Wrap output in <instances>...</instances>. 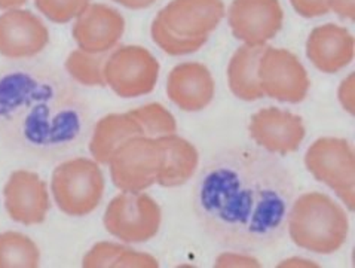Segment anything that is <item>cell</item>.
Listing matches in <instances>:
<instances>
[{"mask_svg":"<svg viewBox=\"0 0 355 268\" xmlns=\"http://www.w3.org/2000/svg\"><path fill=\"white\" fill-rule=\"evenodd\" d=\"M293 183L279 162L256 151L218 157L196 187V209L217 239L231 244L272 242L284 225Z\"/></svg>","mask_w":355,"mask_h":268,"instance_id":"6da1fadb","label":"cell"},{"mask_svg":"<svg viewBox=\"0 0 355 268\" xmlns=\"http://www.w3.org/2000/svg\"><path fill=\"white\" fill-rule=\"evenodd\" d=\"M226 15L223 0H171L153 18L152 40L165 54L200 51Z\"/></svg>","mask_w":355,"mask_h":268,"instance_id":"7a4b0ae2","label":"cell"},{"mask_svg":"<svg viewBox=\"0 0 355 268\" xmlns=\"http://www.w3.org/2000/svg\"><path fill=\"white\" fill-rule=\"evenodd\" d=\"M291 242L312 253L331 255L345 244L349 221L345 210L322 192L302 194L287 215Z\"/></svg>","mask_w":355,"mask_h":268,"instance_id":"3957f363","label":"cell"},{"mask_svg":"<svg viewBox=\"0 0 355 268\" xmlns=\"http://www.w3.org/2000/svg\"><path fill=\"white\" fill-rule=\"evenodd\" d=\"M104 174L100 164L89 158H73L55 167L51 191L58 209L69 216H87L98 208L103 199Z\"/></svg>","mask_w":355,"mask_h":268,"instance_id":"277c9868","label":"cell"},{"mask_svg":"<svg viewBox=\"0 0 355 268\" xmlns=\"http://www.w3.org/2000/svg\"><path fill=\"white\" fill-rule=\"evenodd\" d=\"M164 162L159 137L135 136L123 142L109 160L110 178L123 192H143L156 183Z\"/></svg>","mask_w":355,"mask_h":268,"instance_id":"5b68a950","label":"cell"},{"mask_svg":"<svg viewBox=\"0 0 355 268\" xmlns=\"http://www.w3.org/2000/svg\"><path fill=\"white\" fill-rule=\"evenodd\" d=\"M305 167L314 179L335 191L351 212L354 210L355 156L347 139H317L305 153Z\"/></svg>","mask_w":355,"mask_h":268,"instance_id":"8992f818","label":"cell"},{"mask_svg":"<svg viewBox=\"0 0 355 268\" xmlns=\"http://www.w3.org/2000/svg\"><path fill=\"white\" fill-rule=\"evenodd\" d=\"M162 222L159 204L146 192H121L103 216L106 231L125 243H146L158 234Z\"/></svg>","mask_w":355,"mask_h":268,"instance_id":"52a82bcc","label":"cell"},{"mask_svg":"<svg viewBox=\"0 0 355 268\" xmlns=\"http://www.w3.org/2000/svg\"><path fill=\"white\" fill-rule=\"evenodd\" d=\"M159 61L140 45L114 48L104 63V81L114 94L135 99L150 94L158 84Z\"/></svg>","mask_w":355,"mask_h":268,"instance_id":"ba28073f","label":"cell"},{"mask_svg":"<svg viewBox=\"0 0 355 268\" xmlns=\"http://www.w3.org/2000/svg\"><path fill=\"white\" fill-rule=\"evenodd\" d=\"M259 81L265 97L291 105L304 101L311 87L308 72L300 60L284 48L269 45L259 61Z\"/></svg>","mask_w":355,"mask_h":268,"instance_id":"9c48e42d","label":"cell"},{"mask_svg":"<svg viewBox=\"0 0 355 268\" xmlns=\"http://www.w3.org/2000/svg\"><path fill=\"white\" fill-rule=\"evenodd\" d=\"M226 15L234 37L248 45H265L284 23L279 0H232Z\"/></svg>","mask_w":355,"mask_h":268,"instance_id":"30bf717a","label":"cell"},{"mask_svg":"<svg viewBox=\"0 0 355 268\" xmlns=\"http://www.w3.org/2000/svg\"><path fill=\"white\" fill-rule=\"evenodd\" d=\"M250 137L270 153L288 156L299 149L305 139L304 121L296 113L268 106L259 109L250 119Z\"/></svg>","mask_w":355,"mask_h":268,"instance_id":"8fae6325","label":"cell"},{"mask_svg":"<svg viewBox=\"0 0 355 268\" xmlns=\"http://www.w3.org/2000/svg\"><path fill=\"white\" fill-rule=\"evenodd\" d=\"M125 33V18L112 6L89 3L75 18L71 36L79 49L92 54H107L116 48Z\"/></svg>","mask_w":355,"mask_h":268,"instance_id":"7c38bea8","label":"cell"},{"mask_svg":"<svg viewBox=\"0 0 355 268\" xmlns=\"http://www.w3.org/2000/svg\"><path fill=\"white\" fill-rule=\"evenodd\" d=\"M3 199L9 218L26 226L44 224L51 209L45 181L30 170L10 174L3 188Z\"/></svg>","mask_w":355,"mask_h":268,"instance_id":"4fadbf2b","label":"cell"},{"mask_svg":"<svg viewBox=\"0 0 355 268\" xmlns=\"http://www.w3.org/2000/svg\"><path fill=\"white\" fill-rule=\"evenodd\" d=\"M49 44V30L27 9H9L0 15V56L10 60L31 58Z\"/></svg>","mask_w":355,"mask_h":268,"instance_id":"5bb4252c","label":"cell"},{"mask_svg":"<svg viewBox=\"0 0 355 268\" xmlns=\"http://www.w3.org/2000/svg\"><path fill=\"white\" fill-rule=\"evenodd\" d=\"M216 82L210 69L186 61L171 69L166 79V96L174 105L184 112H200L213 101Z\"/></svg>","mask_w":355,"mask_h":268,"instance_id":"9a60e30c","label":"cell"},{"mask_svg":"<svg viewBox=\"0 0 355 268\" xmlns=\"http://www.w3.org/2000/svg\"><path fill=\"white\" fill-rule=\"evenodd\" d=\"M354 36L335 23L315 27L306 39V57L320 72L338 74L354 60Z\"/></svg>","mask_w":355,"mask_h":268,"instance_id":"2e32d148","label":"cell"},{"mask_svg":"<svg viewBox=\"0 0 355 268\" xmlns=\"http://www.w3.org/2000/svg\"><path fill=\"white\" fill-rule=\"evenodd\" d=\"M135 136H144L140 124L134 119L130 112L109 113L98 119L94 127L89 140V152L98 164L107 166L113 152L123 142Z\"/></svg>","mask_w":355,"mask_h":268,"instance_id":"e0dca14e","label":"cell"},{"mask_svg":"<svg viewBox=\"0 0 355 268\" xmlns=\"http://www.w3.org/2000/svg\"><path fill=\"white\" fill-rule=\"evenodd\" d=\"M265 45L239 47L227 65V84L232 94L244 101H254L265 97L259 81V61L262 57Z\"/></svg>","mask_w":355,"mask_h":268,"instance_id":"ac0fdd59","label":"cell"},{"mask_svg":"<svg viewBox=\"0 0 355 268\" xmlns=\"http://www.w3.org/2000/svg\"><path fill=\"white\" fill-rule=\"evenodd\" d=\"M164 162L156 183L164 188L182 187L189 181L200 164V153L189 140L177 134L161 136Z\"/></svg>","mask_w":355,"mask_h":268,"instance_id":"d6986e66","label":"cell"},{"mask_svg":"<svg viewBox=\"0 0 355 268\" xmlns=\"http://www.w3.org/2000/svg\"><path fill=\"white\" fill-rule=\"evenodd\" d=\"M85 268H156L159 267L155 256L131 249L128 246L112 242H100L94 244L82 260Z\"/></svg>","mask_w":355,"mask_h":268,"instance_id":"ffe728a7","label":"cell"},{"mask_svg":"<svg viewBox=\"0 0 355 268\" xmlns=\"http://www.w3.org/2000/svg\"><path fill=\"white\" fill-rule=\"evenodd\" d=\"M40 262L37 244L17 231L0 233V268H36Z\"/></svg>","mask_w":355,"mask_h":268,"instance_id":"44dd1931","label":"cell"},{"mask_svg":"<svg viewBox=\"0 0 355 268\" xmlns=\"http://www.w3.org/2000/svg\"><path fill=\"white\" fill-rule=\"evenodd\" d=\"M106 60L107 54H92L78 48L67 56L64 67L71 79H75L82 85L106 87V81H104Z\"/></svg>","mask_w":355,"mask_h":268,"instance_id":"7402d4cb","label":"cell"},{"mask_svg":"<svg viewBox=\"0 0 355 268\" xmlns=\"http://www.w3.org/2000/svg\"><path fill=\"white\" fill-rule=\"evenodd\" d=\"M134 119L140 124L144 137H161L177 131V122L173 113L161 103L148 105L128 110Z\"/></svg>","mask_w":355,"mask_h":268,"instance_id":"603a6c76","label":"cell"},{"mask_svg":"<svg viewBox=\"0 0 355 268\" xmlns=\"http://www.w3.org/2000/svg\"><path fill=\"white\" fill-rule=\"evenodd\" d=\"M88 5L89 0H35L37 11L55 24L71 22Z\"/></svg>","mask_w":355,"mask_h":268,"instance_id":"cb8c5ba5","label":"cell"},{"mask_svg":"<svg viewBox=\"0 0 355 268\" xmlns=\"http://www.w3.org/2000/svg\"><path fill=\"white\" fill-rule=\"evenodd\" d=\"M290 3L304 18H318L330 12L329 0H290Z\"/></svg>","mask_w":355,"mask_h":268,"instance_id":"d4e9b609","label":"cell"},{"mask_svg":"<svg viewBox=\"0 0 355 268\" xmlns=\"http://www.w3.org/2000/svg\"><path fill=\"white\" fill-rule=\"evenodd\" d=\"M217 268H229V267H260V262L256 258L244 255V253H235V252H226L217 256L214 262Z\"/></svg>","mask_w":355,"mask_h":268,"instance_id":"484cf974","label":"cell"},{"mask_svg":"<svg viewBox=\"0 0 355 268\" xmlns=\"http://www.w3.org/2000/svg\"><path fill=\"white\" fill-rule=\"evenodd\" d=\"M354 74H349L345 79L340 82L339 90H338V99L343 110H347L349 115H354V108H355V99H354Z\"/></svg>","mask_w":355,"mask_h":268,"instance_id":"4316f807","label":"cell"},{"mask_svg":"<svg viewBox=\"0 0 355 268\" xmlns=\"http://www.w3.org/2000/svg\"><path fill=\"white\" fill-rule=\"evenodd\" d=\"M330 12H335L343 19L354 22L355 17V2L354 0H329Z\"/></svg>","mask_w":355,"mask_h":268,"instance_id":"83f0119b","label":"cell"},{"mask_svg":"<svg viewBox=\"0 0 355 268\" xmlns=\"http://www.w3.org/2000/svg\"><path fill=\"white\" fill-rule=\"evenodd\" d=\"M113 2L127 9H132V11H141V9H148L155 5L156 0H113Z\"/></svg>","mask_w":355,"mask_h":268,"instance_id":"f1b7e54d","label":"cell"},{"mask_svg":"<svg viewBox=\"0 0 355 268\" xmlns=\"http://www.w3.org/2000/svg\"><path fill=\"white\" fill-rule=\"evenodd\" d=\"M28 0H0V9L2 11H9V9H18L26 5Z\"/></svg>","mask_w":355,"mask_h":268,"instance_id":"f546056e","label":"cell"}]
</instances>
